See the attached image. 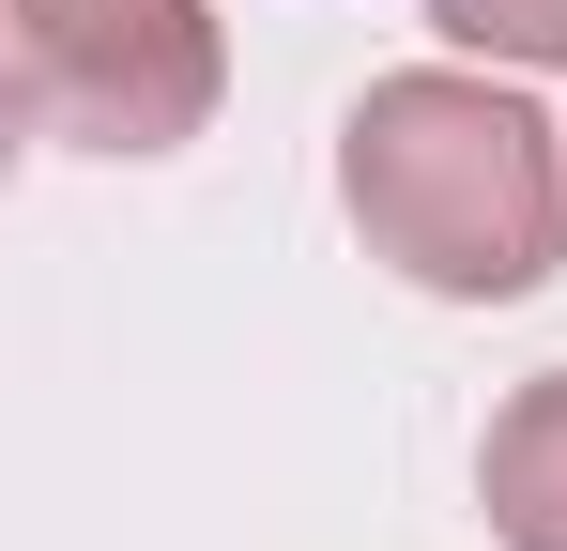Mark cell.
Segmentation results:
<instances>
[{
	"label": "cell",
	"mask_w": 567,
	"mask_h": 551,
	"mask_svg": "<svg viewBox=\"0 0 567 551\" xmlns=\"http://www.w3.org/2000/svg\"><path fill=\"white\" fill-rule=\"evenodd\" d=\"M338 199L383 261L445 306H522L567 246V138L506 77H369L338 123Z\"/></svg>",
	"instance_id": "6da1fadb"
},
{
	"label": "cell",
	"mask_w": 567,
	"mask_h": 551,
	"mask_svg": "<svg viewBox=\"0 0 567 551\" xmlns=\"http://www.w3.org/2000/svg\"><path fill=\"white\" fill-rule=\"evenodd\" d=\"M215 15L199 0H16V107L62 154H169L215 123Z\"/></svg>",
	"instance_id": "7a4b0ae2"
},
{
	"label": "cell",
	"mask_w": 567,
	"mask_h": 551,
	"mask_svg": "<svg viewBox=\"0 0 567 551\" xmlns=\"http://www.w3.org/2000/svg\"><path fill=\"white\" fill-rule=\"evenodd\" d=\"M475 490H491V537H506V551H567V367L491 414Z\"/></svg>",
	"instance_id": "3957f363"
},
{
	"label": "cell",
	"mask_w": 567,
	"mask_h": 551,
	"mask_svg": "<svg viewBox=\"0 0 567 551\" xmlns=\"http://www.w3.org/2000/svg\"><path fill=\"white\" fill-rule=\"evenodd\" d=\"M430 31H461V46L522 62V77H553V62H567V0H430Z\"/></svg>",
	"instance_id": "277c9868"
}]
</instances>
